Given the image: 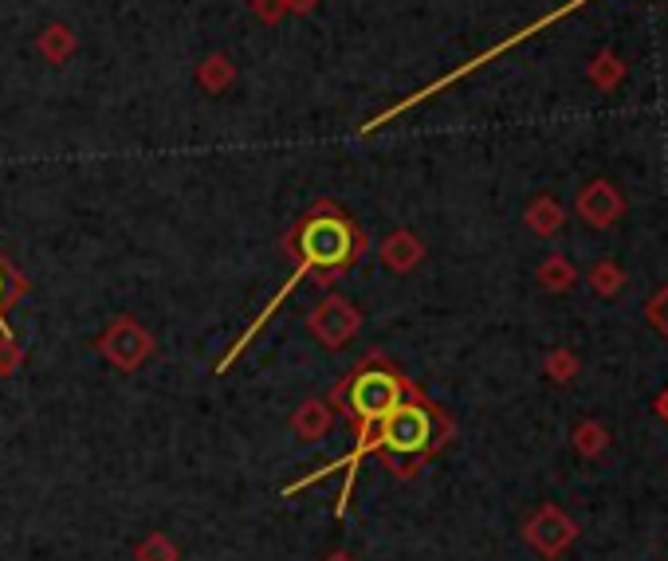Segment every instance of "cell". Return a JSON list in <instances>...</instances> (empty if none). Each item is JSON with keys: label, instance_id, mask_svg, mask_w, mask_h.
<instances>
[{"label": "cell", "instance_id": "obj_1", "mask_svg": "<svg viewBox=\"0 0 668 561\" xmlns=\"http://www.w3.org/2000/svg\"><path fill=\"white\" fill-rule=\"evenodd\" d=\"M366 252V236L346 213L326 200L315 213H307L287 236V256L295 259L292 279L284 283V291H295L307 275H338L351 264H358V256Z\"/></svg>", "mask_w": 668, "mask_h": 561}, {"label": "cell", "instance_id": "obj_2", "mask_svg": "<svg viewBox=\"0 0 668 561\" xmlns=\"http://www.w3.org/2000/svg\"><path fill=\"white\" fill-rule=\"evenodd\" d=\"M449 436H452V421L413 388L405 401H397L382 416V447L377 452H405L418 455V460H433L449 444Z\"/></svg>", "mask_w": 668, "mask_h": 561}, {"label": "cell", "instance_id": "obj_3", "mask_svg": "<svg viewBox=\"0 0 668 561\" xmlns=\"http://www.w3.org/2000/svg\"><path fill=\"white\" fill-rule=\"evenodd\" d=\"M410 393H413L410 381L401 377L385 357L370 354L343 385L334 388L331 401L334 405H346V416L358 424V421H382V416L390 413L397 401H405Z\"/></svg>", "mask_w": 668, "mask_h": 561}, {"label": "cell", "instance_id": "obj_4", "mask_svg": "<svg viewBox=\"0 0 668 561\" xmlns=\"http://www.w3.org/2000/svg\"><path fill=\"white\" fill-rule=\"evenodd\" d=\"M99 350L102 357H107L115 370L122 373H134V370H143L146 362H150L154 354V334L146 331L143 323H134L130 314H118L115 323L102 331L99 338Z\"/></svg>", "mask_w": 668, "mask_h": 561}, {"label": "cell", "instance_id": "obj_5", "mask_svg": "<svg viewBox=\"0 0 668 561\" xmlns=\"http://www.w3.org/2000/svg\"><path fill=\"white\" fill-rule=\"evenodd\" d=\"M523 542L531 545L539 558H562V553L578 542V522L570 519L562 506L543 503V506H534L531 519L523 522Z\"/></svg>", "mask_w": 668, "mask_h": 561}, {"label": "cell", "instance_id": "obj_6", "mask_svg": "<svg viewBox=\"0 0 668 561\" xmlns=\"http://www.w3.org/2000/svg\"><path fill=\"white\" fill-rule=\"evenodd\" d=\"M307 331L318 338V346L326 350H343L354 334L362 331V314L351 298L343 295H326L315 311L307 314Z\"/></svg>", "mask_w": 668, "mask_h": 561}, {"label": "cell", "instance_id": "obj_7", "mask_svg": "<svg viewBox=\"0 0 668 561\" xmlns=\"http://www.w3.org/2000/svg\"><path fill=\"white\" fill-rule=\"evenodd\" d=\"M574 213L582 216L590 228H613V224L626 216V197H621V189L613 181L598 177V181H590V185L578 189Z\"/></svg>", "mask_w": 668, "mask_h": 561}, {"label": "cell", "instance_id": "obj_8", "mask_svg": "<svg viewBox=\"0 0 668 561\" xmlns=\"http://www.w3.org/2000/svg\"><path fill=\"white\" fill-rule=\"evenodd\" d=\"M421 259H425V244H421L410 228H397L382 239V264L390 267V272L405 275V272H413Z\"/></svg>", "mask_w": 668, "mask_h": 561}, {"label": "cell", "instance_id": "obj_9", "mask_svg": "<svg viewBox=\"0 0 668 561\" xmlns=\"http://www.w3.org/2000/svg\"><path fill=\"white\" fill-rule=\"evenodd\" d=\"M331 424H334V409L326 405V401H318V396L303 401L292 416V432L299 440H323L326 432H331Z\"/></svg>", "mask_w": 668, "mask_h": 561}, {"label": "cell", "instance_id": "obj_10", "mask_svg": "<svg viewBox=\"0 0 668 561\" xmlns=\"http://www.w3.org/2000/svg\"><path fill=\"white\" fill-rule=\"evenodd\" d=\"M233 83H236L233 59L220 56V51H213V56L200 59V67H197V87H200V91H205V95H225Z\"/></svg>", "mask_w": 668, "mask_h": 561}, {"label": "cell", "instance_id": "obj_11", "mask_svg": "<svg viewBox=\"0 0 668 561\" xmlns=\"http://www.w3.org/2000/svg\"><path fill=\"white\" fill-rule=\"evenodd\" d=\"M523 220H527V228H531L534 236H554V232L562 228V220H567V213H562V205L551 197V193H539V197L527 205Z\"/></svg>", "mask_w": 668, "mask_h": 561}, {"label": "cell", "instance_id": "obj_12", "mask_svg": "<svg viewBox=\"0 0 668 561\" xmlns=\"http://www.w3.org/2000/svg\"><path fill=\"white\" fill-rule=\"evenodd\" d=\"M76 48H79V40H76V32L67 24H48L43 28L40 36H36V51H40L48 63H56V67H63L67 59L76 56Z\"/></svg>", "mask_w": 668, "mask_h": 561}, {"label": "cell", "instance_id": "obj_13", "mask_svg": "<svg viewBox=\"0 0 668 561\" xmlns=\"http://www.w3.org/2000/svg\"><path fill=\"white\" fill-rule=\"evenodd\" d=\"M534 279H539V287L547 291V295H567L570 287L578 283V272H574V264H570L567 256H547L543 264H539V272H534Z\"/></svg>", "mask_w": 668, "mask_h": 561}, {"label": "cell", "instance_id": "obj_14", "mask_svg": "<svg viewBox=\"0 0 668 561\" xmlns=\"http://www.w3.org/2000/svg\"><path fill=\"white\" fill-rule=\"evenodd\" d=\"M586 79H590L598 91H618L621 79H626V63H621L618 51H598L593 63L586 67Z\"/></svg>", "mask_w": 668, "mask_h": 561}, {"label": "cell", "instance_id": "obj_15", "mask_svg": "<svg viewBox=\"0 0 668 561\" xmlns=\"http://www.w3.org/2000/svg\"><path fill=\"white\" fill-rule=\"evenodd\" d=\"M570 440H574V452L578 455H586V460H598V455L610 447L613 436H610V429H606L601 421H582L574 432H570Z\"/></svg>", "mask_w": 668, "mask_h": 561}, {"label": "cell", "instance_id": "obj_16", "mask_svg": "<svg viewBox=\"0 0 668 561\" xmlns=\"http://www.w3.org/2000/svg\"><path fill=\"white\" fill-rule=\"evenodd\" d=\"M590 287L598 291L601 298H613L621 287H626V272L618 267V259H601V264L590 267Z\"/></svg>", "mask_w": 668, "mask_h": 561}, {"label": "cell", "instance_id": "obj_17", "mask_svg": "<svg viewBox=\"0 0 668 561\" xmlns=\"http://www.w3.org/2000/svg\"><path fill=\"white\" fill-rule=\"evenodd\" d=\"M177 542L169 534H161V530H154V534H146L143 542H138V550H134V558L138 561H177Z\"/></svg>", "mask_w": 668, "mask_h": 561}, {"label": "cell", "instance_id": "obj_18", "mask_svg": "<svg viewBox=\"0 0 668 561\" xmlns=\"http://www.w3.org/2000/svg\"><path fill=\"white\" fill-rule=\"evenodd\" d=\"M547 377L554 381V385H570V381L578 377V354L574 350H551L547 354Z\"/></svg>", "mask_w": 668, "mask_h": 561}, {"label": "cell", "instance_id": "obj_19", "mask_svg": "<svg viewBox=\"0 0 668 561\" xmlns=\"http://www.w3.org/2000/svg\"><path fill=\"white\" fill-rule=\"evenodd\" d=\"M645 323H649L660 338H668V283L649 298V303H645Z\"/></svg>", "mask_w": 668, "mask_h": 561}, {"label": "cell", "instance_id": "obj_20", "mask_svg": "<svg viewBox=\"0 0 668 561\" xmlns=\"http://www.w3.org/2000/svg\"><path fill=\"white\" fill-rule=\"evenodd\" d=\"M377 455H382V463L397 479H413L421 468H425V460H418V455H405V452H377Z\"/></svg>", "mask_w": 668, "mask_h": 561}, {"label": "cell", "instance_id": "obj_21", "mask_svg": "<svg viewBox=\"0 0 668 561\" xmlns=\"http://www.w3.org/2000/svg\"><path fill=\"white\" fill-rule=\"evenodd\" d=\"M20 370V346L12 342L9 326L0 323V377H12Z\"/></svg>", "mask_w": 668, "mask_h": 561}, {"label": "cell", "instance_id": "obj_22", "mask_svg": "<svg viewBox=\"0 0 668 561\" xmlns=\"http://www.w3.org/2000/svg\"><path fill=\"white\" fill-rule=\"evenodd\" d=\"M252 17L264 24H279L287 17V0H252Z\"/></svg>", "mask_w": 668, "mask_h": 561}, {"label": "cell", "instance_id": "obj_23", "mask_svg": "<svg viewBox=\"0 0 668 561\" xmlns=\"http://www.w3.org/2000/svg\"><path fill=\"white\" fill-rule=\"evenodd\" d=\"M315 9H318V0H287V12H295V17H311Z\"/></svg>", "mask_w": 668, "mask_h": 561}, {"label": "cell", "instance_id": "obj_24", "mask_svg": "<svg viewBox=\"0 0 668 561\" xmlns=\"http://www.w3.org/2000/svg\"><path fill=\"white\" fill-rule=\"evenodd\" d=\"M652 409H657V416H660V421L668 424V388H665V393L657 396V401H652Z\"/></svg>", "mask_w": 668, "mask_h": 561}, {"label": "cell", "instance_id": "obj_25", "mask_svg": "<svg viewBox=\"0 0 668 561\" xmlns=\"http://www.w3.org/2000/svg\"><path fill=\"white\" fill-rule=\"evenodd\" d=\"M4 275H9V264H0V306H4ZM4 314V311H0Z\"/></svg>", "mask_w": 668, "mask_h": 561}, {"label": "cell", "instance_id": "obj_26", "mask_svg": "<svg viewBox=\"0 0 668 561\" xmlns=\"http://www.w3.org/2000/svg\"><path fill=\"white\" fill-rule=\"evenodd\" d=\"M326 561H354V558H351V553H331Z\"/></svg>", "mask_w": 668, "mask_h": 561}]
</instances>
